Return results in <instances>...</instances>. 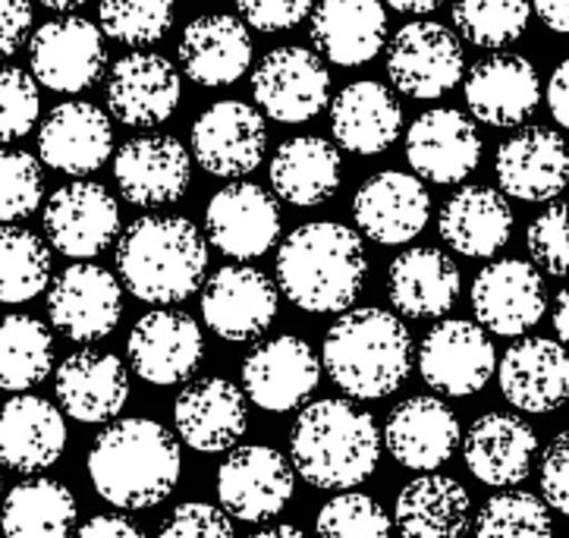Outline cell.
Wrapping results in <instances>:
<instances>
[{"label": "cell", "instance_id": "59", "mask_svg": "<svg viewBox=\"0 0 569 538\" xmlns=\"http://www.w3.org/2000/svg\"><path fill=\"white\" fill-rule=\"evenodd\" d=\"M41 7H48V10H57V13H70L76 7H82V3H89V0H38Z\"/></svg>", "mask_w": 569, "mask_h": 538}, {"label": "cell", "instance_id": "23", "mask_svg": "<svg viewBox=\"0 0 569 538\" xmlns=\"http://www.w3.org/2000/svg\"><path fill=\"white\" fill-rule=\"evenodd\" d=\"M183 82L161 54L132 51L120 57L108 76V108L127 127H158L180 108Z\"/></svg>", "mask_w": 569, "mask_h": 538}, {"label": "cell", "instance_id": "35", "mask_svg": "<svg viewBox=\"0 0 569 538\" xmlns=\"http://www.w3.org/2000/svg\"><path fill=\"white\" fill-rule=\"evenodd\" d=\"M312 41L318 54L337 67H362L381 54L387 13L381 0H321L312 10Z\"/></svg>", "mask_w": 569, "mask_h": 538}, {"label": "cell", "instance_id": "11", "mask_svg": "<svg viewBox=\"0 0 569 538\" xmlns=\"http://www.w3.org/2000/svg\"><path fill=\"white\" fill-rule=\"evenodd\" d=\"M48 316L63 337L98 343L111 337L123 318V290L108 268L79 261L51 283Z\"/></svg>", "mask_w": 569, "mask_h": 538}, {"label": "cell", "instance_id": "12", "mask_svg": "<svg viewBox=\"0 0 569 538\" xmlns=\"http://www.w3.org/2000/svg\"><path fill=\"white\" fill-rule=\"evenodd\" d=\"M204 325L230 343H252L277 316V283L249 265H227L202 283Z\"/></svg>", "mask_w": 569, "mask_h": 538}, {"label": "cell", "instance_id": "3", "mask_svg": "<svg viewBox=\"0 0 569 538\" xmlns=\"http://www.w3.org/2000/svg\"><path fill=\"white\" fill-rule=\"evenodd\" d=\"M381 431L366 409L352 400L325 397L296 416L290 431V460L296 476L325 491L362 485L378 469Z\"/></svg>", "mask_w": 569, "mask_h": 538}, {"label": "cell", "instance_id": "58", "mask_svg": "<svg viewBox=\"0 0 569 538\" xmlns=\"http://www.w3.org/2000/svg\"><path fill=\"white\" fill-rule=\"evenodd\" d=\"M258 538H299L302 532L296 529V526H264V529H258Z\"/></svg>", "mask_w": 569, "mask_h": 538}, {"label": "cell", "instance_id": "49", "mask_svg": "<svg viewBox=\"0 0 569 538\" xmlns=\"http://www.w3.org/2000/svg\"><path fill=\"white\" fill-rule=\"evenodd\" d=\"M161 536L164 538H199V536H211V538H223L233 536V517L227 510H218L211 504L202 501H189L180 504L170 520L161 526Z\"/></svg>", "mask_w": 569, "mask_h": 538}, {"label": "cell", "instance_id": "38", "mask_svg": "<svg viewBox=\"0 0 569 538\" xmlns=\"http://www.w3.org/2000/svg\"><path fill=\"white\" fill-rule=\"evenodd\" d=\"M393 522L403 536L450 538L462 536L472 526V501L469 491L435 472H422L419 479L406 485L393 507Z\"/></svg>", "mask_w": 569, "mask_h": 538}, {"label": "cell", "instance_id": "40", "mask_svg": "<svg viewBox=\"0 0 569 538\" xmlns=\"http://www.w3.org/2000/svg\"><path fill=\"white\" fill-rule=\"evenodd\" d=\"M54 366V337L44 321L32 316L0 318V390H22L41 385Z\"/></svg>", "mask_w": 569, "mask_h": 538}, {"label": "cell", "instance_id": "52", "mask_svg": "<svg viewBox=\"0 0 569 538\" xmlns=\"http://www.w3.org/2000/svg\"><path fill=\"white\" fill-rule=\"evenodd\" d=\"M32 29L29 0H0V60L13 57Z\"/></svg>", "mask_w": 569, "mask_h": 538}, {"label": "cell", "instance_id": "41", "mask_svg": "<svg viewBox=\"0 0 569 538\" xmlns=\"http://www.w3.org/2000/svg\"><path fill=\"white\" fill-rule=\"evenodd\" d=\"M51 283V249L26 227H0V302H29Z\"/></svg>", "mask_w": 569, "mask_h": 538}, {"label": "cell", "instance_id": "44", "mask_svg": "<svg viewBox=\"0 0 569 538\" xmlns=\"http://www.w3.org/2000/svg\"><path fill=\"white\" fill-rule=\"evenodd\" d=\"M472 529L481 538H548L553 532L551 507L532 491H500L478 510Z\"/></svg>", "mask_w": 569, "mask_h": 538}, {"label": "cell", "instance_id": "7", "mask_svg": "<svg viewBox=\"0 0 569 538\" xmlns=\"http://www.w3.org/2000/svg\"><path fill=\"white\" fill-rule=\"evenodd\" d=\"M296 469L268 445L237 447L218 469L221 507L242 522H268L293 501Z\"/></svg>", "mask_w": 569, "mask_h": 538}, {"label": "cell", "instance_id": "50", "mask_svg": "<svg viewBox=\"0 0 569 538\" xmlns=\"http://www.w3.org/2000/svg\"><path fill=\"white\" fill-rule=\"evenodd\" d=\"M315 0H237L239 17L258 32H287L309 17Z\"/></svg>", "mask_w": 569, "mask_h": 538}, {"label": "cell", "instance_id": "24", "mask_svg": "<svg viewBox=\"0 0 569 538\" xmlns=\"http://www.w3.org/2000/svg\"><path fill=\"white\" fill-rule=\"evenodd\" d=\"M113 180L127 202L170 205L192 183V155L173 136H139L117 151Z\"/></svg>", "mask_w": 569, "mask_h": 538}, {"label": "cell", "instance_id": "8", "mask_svg": "<svg viewBox=\"0 0 569 538\" xmlns=\"http://www.w3.org/2000/svg\"><path fill=\"white\" fill-rule=\"evenodd\" d=\"M29 63L44 89L60 94L86 92L101 79L108 63L104 32L92 19H51L29 38Z\"/></svg>", "mask_w": 569, "mask_h": 538}, {"label": "cell", "instance_id": "37", "mask_svg": "<svg viewBox=\"0 0 569 538\" xmlns=\"http://www.w3.org/2000/svg\"><path fill=\"white\" fill-rule=\"evenodd\" d=\"M343 161L333 142L321 136H296L274 151L271 186L283 202L315 208L340 189Z\"/></svg>", "mask_w": 569, "mask_h": 538}, {"label": "cell", "instance_id": "36", "mask_svg": "<svg viewBox=\"0 0 569 538\" xmlns=\"http://www.w3.org/2000/svg\"><path fill=\"white\" fill-rule=\"evenodd\" d=\"M441 240L466 259H491L513 233V211L491 186H462L438 218Z\"/></svg>", "mask_w": 569, "mask_h": 538}, {"label": "cell", "instance_id": "55", "mask_svg": "<svg viewBox=\"0 0 569 538\" xmlns=\"http://www.w3.org/2000/svg\"><path fill=\"white\" fill-rule=\"evenodd\" d=\"M538 19L560 36H569V0H532Z\"/></svg>", "mask_w": 569, "mask_h": 538}, {"label": "cell", "instance_id": "46", "mask_svg": "<svg viewBox=\"0 0 569 538\" xmlns=\"http://www.w3.org/2000/svg\"><path fill=\"white\" fill-rule=\"evenodd\" d=\"M318 532L340 538H385L393 529V520L385 514V507L368 498L362 491H347L328 501L318 514Z\"/></svg>", "mask_w": 569, "mask_h": 538}, {"label": "cell", "instance_id": "1", "mask_svg": "<svg viewBox=\"0 0 569 538\" xmlns=\"http://www.w3.org/2000/svg\"><path fill=\"white\" fill-rule=\"evenodd\" d=\"M366 278V242L347 223H302L277 249V287L296 309L312 316L347 312Z\"/></svg>", "mask_w": 569, "mask_h": 538}, {"label": "cell", "instance_id": "29", "mask_svg": "<svg viewBox=\"0 0 569 538\" xmlns=\"http://www.w3.org/2000/svg\"><path fill=\"white\" fill-rule=\"evenodd\" d=\"M538 454L535 428L513 412H485L462 438V460L481 485L510 488L529 479Z\"/></svg>", "mask_w": 569, "mask_h": 538}, {"label": "cell", "instance_id": "30", "mask_svg": "<svg viewBox=\"0 0 569 538\" xmlns=\"http://www.w3.org/2000/svg\"><path fill=\"white\" fill-rule=\"evenodd\" d=\"M177 54L183 73L204 89H223L246 76L252 63V36L246 22L230 13H204L180 36Z\"/></svg>", "mask_w": 569, "mask_h": 538}, {"label": "cell", "instance_id": "39", "mask_svg": "<svg viewBox=\"0 0 569 538\" xmlns=\"http://www.w3.org/2000/svg\"><path fill=\"white\" fill-rule=\"evenodd\" d=\"M76 526V498L54 479H26L10 488L0 529L13 538H60Z\"/></svg>", "mask_w": 569, "mask_h": 538}, {"label": "cell", "instance_id": "27", "mask_svg": "<svg viewBox=\"0 0 569 538\" xmlns=\"http://www.w3.org/2000/svg\"><path fill=\"white\" fill-rule=\"evenodd\" d=\"M113 127L108 113L89 101H63L44 117L38 132V155L48 168L86 177L108 165Z\"/></svg>", "mask_w": 569, "mask_h": 538}, {"label": "cell", "instance_id": "15", "mask_svg": "<svg viewBox=\"0 0 569 538\" xmlns=\"http://www.w3.org/2000/svg\"><path fill=\"white\" fill-rule=\"evenodd\" d=\"M545 280L538 265L522 259H500L485 265L472 283V312L485 331L519 337L545 318Z\"/></svg>", "mask_w": 569, "mask_h": 538}, {"label": "cell", "instance_id": "25", "mask_svg": "<svg viewBox=\"0 0 569 538\" xmlns=\"http://www.w3.org/2000/svg\"><path fill=\"white\" fill-rule=\"evenodd\" d=\"M462 92L476 120L488 127H519L541 101V79L526 57H481L466 76Z\"/></svg>", "mask_w": 569, "mask_h": 538}, {"label": "cell", "instance_id": "28", "mask_svg": "<svg viewBox=\"0 0 569 538\" xmlns=\"http://www.w3.org/2000/svg\"><path fill=\"white\" fill-rule=\"evenodd\" d=\"M67 450L63 412L36 393H17L0 407V466L36 476L44 472Z\"/></svg>", "mask_w": 569, "mask_h": 538}, {"label": "cell", "instance_id": "43", "mask_svg": "<svg viewBox=\"0 0 569 538\" xmlns=\"http://www.w3.org/2000/svg\"><path fill=\"white\" fill-rule=\"evenodd\" d=\"M173 0H98L101 32L127 48H146L170 32Z\"/></svg>", "mask_w": 569, "mask_h": 538}, {"label": "cell", "instance_id": "33", "mask_svg": "<svg viewBox=\"0 0 569 538\" xmlns=\"http://www.w3.org/2000/svg\"><path fill=\"white\" fill-rule=\"evenodd\" d=\"M331 132L349 155H381L403 132V108L385 82H349L331 104Z\"/></svg>", "mask_w": 569, "mask_h": 538}, {"label": "cell", "instance_id": "47", "mask_svg": "<svg viewBox=\"0 0 569 538\" xmlns=\"http://www.w3.org/2000/svg\"><path fill=\"white\" fill-rule=\"evenodd\" d=\"M41 113L38 79L19 67H0V142H17L36 130Z\"/></svg>", "mask_w": 569, "mask_h": 538}, {"label": "cell", "instance_id": "20", "mask_svg": "<svg viewBox=\"0 0 569 538\" xmlns=\"http://www.w3.org/2000/svg\"><path fill=\"white\" fill-rule=\"evenodd\" d=\"M359 233L378 246H403L416 240L431 218V199L419 177L403 170H381L359 186L352 199Z\"/></svg>", "mask_w": 569, "mask_h": 538}, {"label": "cell", "instance_id": "14", "mask_svg": "<svg viewBox=\"0 0 569 538\" xmlns=\"http://www.w3.org/2000/svg\"><path fill=\"white\" fill-rule=\"evenodd\" d=\"M127 356L132 371L148 385H183L202 366L204 335L192 316L154 309L136 321L127 340Z\"/></svg>", "mask_w": 569, "mask_h": 538}, {"label": "cell", "instance_id": "45", "mask_svg": "<svg viewBox=\"0 0 569 538\" xmlns=\"http://www.w3.org/2000/svg\"><path fill=\"white\" fill-rule=\"evenodd\" d=\"M44 196V173L29 151L0 149V223L29 218Z\"/></svg>", "mask_w": 569, "mask_h": 538}, {"label": "cell", "instance_id": "57", "mask_svg": "<svg viewBox=\"0 0 569 538\" xmlns=\"http://www.w3.org/2000/svg\"><path fill=\"white\" fill-rule=\"evenodd\" d=\"M387 7H393L397 13H412V17H425V13H435L443 0H385Z\"/></svg>", "mask_w": 569, "mask_h": 538}, {"label": "cell", "instance_id": "51", "mask_svg": "<svg viewBox=\"0 0 569 538\" xmlns=\"http://www.w3.org/2000/svg\"><path fill=\"white\" fill-rule=\"evenodd\" d=\"M541 495L548 507L569 517V428L553 438L541 457Z\"/></svg>", "mask_w": 569, "mask_h": 538}, {"label": "cell", "instance_id": "4", "mask_svg": "<svg viewBox=\"0 0 569 538\" xmlns=\"http://www.w3.org/2000/svg\"><path fill=\"white\" fill-rule=\"evenodd\" d=\"M117 271L136 299L151 306H173L204 283L208 242L189 218L148 215L120 233Z\"/></svg>", "mask_w": 569, "mask_h": 538}, {"label": "cell", "instance_id": "48", "mask_svg": "<svg viewBox=\"0 0 569 538\" xmlns=\"http://www.w3.org/2000/svg\"><path fill=\"white\" fill-rule=\"evenodd\" d=\"M532 261L553 278H569V202L545 208L526 230Z\"/></svg>", "mask_w": 569, "mask_h": 538}, {"label": "cell", "instance_id": "26", "mask_svg": "<svg viewBox=\"0 0 569 538\" xmlns=\"http://www.w3.org/2000/svg\"><path fill=\"white\" fill-rule=\"evenodd\" d=\"M500 393L522 412H553L569 400V353L560 340L526 337L513 343L500 366Z\"/></svg>", "mask_w": 569, "mask_h": 538}, {"label": "cell", "instance_id": "5", "mask_svg": "<svg viewBox=\"0 0 569 538\" xmlns=\"http://www.w3.org/2000/svg\"><path fill=\"white\" fill-rule=\"evenodd\" d=\"M321 366L356 400H381L412 371V337L387 309H352L325 335Z\"/></svg>", "mask_w": 569, "mask_h": 538}, {"label": "cell", "instance_id": "53", "mask_svg": "<svg viewBox=\"0 0 569 538\" xmlns=\"http://www.w3.org/2000/svg\"><path fill=\"white\" fill-rule=\"evenodd\" d=\"M79 536L82 538H139L142 529L136 526L127 517L120 514H101V517H92L89 522L79 526Z\"/></svg>", "mask_w": 569, "mask_h": 538}, {"label": "cell", "instance_id": "34", "mask_svg": "<svg viewBox=\"0 0 569 538\" xmlns=\"http://www.w3.org/2000/svg\"><path fill=\"white\" fill-rule=\"evenodd\" d=\"M387 297L400 316L416 321L447 316L459 299L457 261L435 246L406 249L390 261Z\"/></svg>", "mask_w": 569, "mask_h": 538}, {"label": "cell", "instance_id": "22", "mask_svg": "<svg viewBox=\"0 0 569 538\" xmlns=\"http://www.w3.org/2000/svg\"><path fill=\"white\" fill-rule=\"evenodd\" d=\"M495 173L519 202H551L569 186L567 142L551 127H526L497 149Z\"/></svg>", "mask_w": 569, "mask_h": 538}, {"label": "cell", "instance_id": "10", "mask_svg": "<svg viewBox=\"0 0 569 538\" xmlns=\"http://www.w3.org/2000/svg\"><path fill=\"white\" fill-rule=\"evenodd\" d=\"M419 371L425 385L443 397H472L497 371L495 343L476 321L447 318L425 335Z\"/></svg>", "mask_w": 569, "mask_h": 538}, {"label": "cell", "instance_id": "31", "mask_svg": "<svg viewBox=\"0 0 569 538\" xmlns=\"http://www.w3.org/2000/svg\"><path fill=\"white\" fill-rule=\"evenodd\" d=\"M390 457L406 469L435 472L459 445V419L438 397H409L390 412L385 426Z\"/></svg>", "mask_w": 569, "mask_h": 538}, {"label": "cell", "instance_id": "16", "mask_svg": "<svg viewBox=\"0 0 569 538\" xmlns=\"http://www.w3.org/2000/svg\"><path fill=\"white\" fill-rule=\"evenodd\" d=\"M321 381V359L302 337H274L246 356L242 390L258 409L290 412L299 409Z\"/></svg>", "mask_w": 569, "mask_h": 538}, {"label": "cell", "instance_id": "19", "mask_svg": "<svg viewBox=\"0 0 569 538\" xmlns=\"http://www.w3.org/2000/svg\"><path fill=\"white\" fill-rule=\"evenodd\" d=\"M406 161L419 180L462 183L481 161V136L476 123L453 108L425 111L406 132Z\"/></svg>", "mask_w": 569, "mask_h": 538}, {"label": "cell", "instance_id": "60", "mask_svg": "<svg viewBox=\"0 0 569 538\" xmlns=\"http://www.w3.org/2000/svg\"><path fill=\"white\" fill-rule=\"evenodd\" d=\"M0 488H3V482H0Z\"/></svg>", "mask_w": 569, "mask_h": 538}, {"label": "cell", "instance_id": "21", "mask_svg": "<svg viewBox=\"0 0 569 538\" xmlns=\"http://www.w3.org/2000/svg\"><path fill=\"white\" fill-rule=\"evenodd\" d=\"M173 428L177 438L199 454L230 450L249 428V397L227 378H199L177 397Z\"/></svg>", "mask_w": 569, "mask_h": 538}, {"label": "cell", "instance_id": "56", "mask_svg": "<svg viewBox=\"0 0 569 538\" xmlns=\"http://www.w3.org/2000/svg\"><path fill=\"white\" fill-rule=\"evenodd\" d=\"M553 331L560 337V343L569 347V287L553 299Z\"/></svg>", "mask_w": 569, "mask_h": 538}, {"label": "cell", "instance_id": "32", "mask_svg": "<svg viewBox=\"0 0 569 538\" xmlns=\"http://www.w3.org/2000/svg\"><path fill=\"white\" fill-rule=\"evenodd\" d=\"M57 400L67 416L86 426H101L120 416L129 400L127 366L113 353L79 350L57 369Z\"/></svg>", "mask_w": 569, "mask_h": 538}, {"label": "cell", "instance_id": "17", "mask_svg": "<svg viewBox=\"0 0 569 538\" xmlns=\"http://www.w3.org/2000/svg\"><path fill=\"white\" fill-rule=\"evenodd\" d=\"M204 233L227 259H258L280 237V205L256 183L223 186L204 208Z\"/></svg>", "mask_w": 569, "mask_h": 538}, {"label": "cell", "instance_id": "2", "mask_svg": "<svg viewBox=\"0 0 569 538\" xmlns=\"http://www.w3.org/2000/svg\"><path fill=\"white\" fill-rule=\"evenodd\" d=\"M180 472V441L154 419H120L104 428L89 450L94 491L123 510H146L167 501Z\"/></svg>", "mask_w": 569, "mask_h": 538}, {"label": "cell", "instance_id": "13", "mask_svg": "<svg viewBox=\"0 0 569 538\" xmlns=\"http://www.w3.org/2000/svg\"><path fill=\"white\" fill-rule=\"evenodd\" d=\"M268 151V123L246 101H218L192 123V158L211 177H246Z\"/></svg>", "mask_w": 569, "mask_h": 538}, {"label": "cell", "instance_id": "9", "mask_svg": "<svg viewBox=\"0 0 569 538\" xmlns=\"http://www.w3.org/2000/svg\"><path fill=\"white\" fill-rule=\"evenodd\" d=\"M252 94L256 104L277 123H306L328 108L331 101V73L321 57L283 44L258 63L252 73Z\"/></svg>", "mask_w": 569, "mask_h": 538}, {"label": "cell", "instance_id": "18", "mask_svg": "<svg viewBox=\"0 0 569 538\" xmlns=\"http://www.w3.org/2000/svg\"><path fill=\"white\" fill-rule=\"evenodd\" d=\"M41 223L60 256L94 259L117 240L120 208L101 183H70L48 199Z\"/></svg>", "mask_w": 569, "mask_h": 538}, {"label": "cell", "instance_id": "42", "mask_svg": "<svg viewBox=\"0 0 569 538\" xmlns=\"http://www.w3.org/2000/svg\"><path fill=\"white\" fill-rule=\"evenodd\" d=\"M532 19L529 0H453V26L476 48H507Z\"/></svg>", "mask_w": 569, "mask_h": 538}, {"label": "cell", "instance_id": "54", "mask_svg": "<svg viewBox=\"0 0 569 538\" xmlns=\"http://www.w3.org/2000/svg\"><path fill=\"white\" fill-rule=\"evenodd\" d=\"M548 108H551L553 120L563 130H569V60H563L551 73V82H548Z\"/></svg>", "mask_w": 569, "mask_h": 538}, {"label": "cell", "instance_id": "6", "mask_svg": "<svg viewBox=\"0 0 569 538\" xmlns=\"http://www.w3.org/2000/svg\"><path fill=\"white\" fill-rule=\"evenodd\" d=\"M466 73V54L457 32L441 22L416 19L406 22L387 48V76L397 92L416 101H435L453 92Z\"/></svg>", "mask_w": 569, "mask_h": 538}]
</instances>
